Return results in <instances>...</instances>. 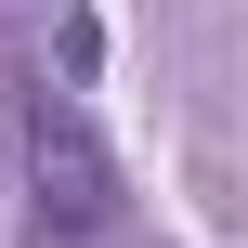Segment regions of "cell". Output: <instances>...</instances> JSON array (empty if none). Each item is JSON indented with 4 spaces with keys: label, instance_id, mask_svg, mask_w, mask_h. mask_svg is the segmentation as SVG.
<instances>
[{
    "label": "cell",
    "instance_id": "6da1fadb",
    "mask_svg": "<svg viewBox=\"0 0 248 248\" xmlns=\"http://www.w3.org/2000/svg\"><path fill=\"white\" fill-rule=\"evenodd\" d=\"M26 183H39V235H105L118 222V170H105V144H92V118L65 105V92H39L26 105Z\"/></svg>",
    "mask_w": 248,
    "mask_h": 248
}]
</instances>
